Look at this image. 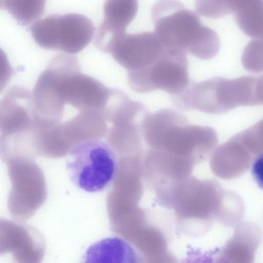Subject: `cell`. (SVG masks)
<instances>
[{
	"label": "cell",
	"instance_id": "cell-20",
	"mask_svg": "<svg viewBox=\"0 0 263 263\" xmlns=\"http://www.w3.org/2000/svg\"><path fill=\"white\" fill-rule=\"evenodd\" d=\"M255 96L256 105H263V75L256 79Z\"/></svg>",
	"mask_w": 263,
	"mask_h": 263
},
{
	"label": "cell",
	"instance_id": "cell-17",
	"mask_svg": "<svg viewBox=\"0 0 263 263\" xmlns=\"http://www.w3.org/2000/svg\"><path fill=\"white\" fill-rule=\"evenodd\" d=\"M195 8L198 15L217 18L232 13L233 1L205 0L195 3Z\"/></svg>",
	"mask_w": 263,
	"mask_h": 263
},
{
	"label": "cell",
	"instance_id": "cell-16",
	"mask_svg": "<svg viewBox=\"0 0 263 263\" xmlns=\"http://www.w3.org/2000/svg\"><path fill=\"white\" fill-rule=\"evenodd\" d=\"M236 135L248 149L253 159L263 154V118Z\"/></svg>",
	"mask_w": 263,
	"mask_h": 263
},
{
	"label": "cell",
	"instance_id": "cell-14",
	"mask_svg": "<svg viewBox=\"0 0 263 263\" xmlns=\"http://www.w3.org/2000/svg\"><path fill=\"white\" fill-rule=\"evenodd\" d=\"M44 3V1L4 0L1 1V6L16 20L28 25L42 15Z\"/></svg>",
	"mask_w": 263,
	"mask_h": 263
},
{
	"label": "cell",
	"instance_id": "cell-7",
	"mask_svg": "<svg viewBox=\"0 0 263 263\" xmlns=\"http://www.w3.org/2000/svg\"><path fill=\"white\" fill-rule=\"evenodd\" d=\"M189 62L186 53L166 46L160 57L147 68L127 74V82L134 91L145 93L157 89L176 96L187 88Z\"/></svg>",
	"mask_w": 263,
	"mask_h": 263
},
{
	"label": "cell",
	"instance_id": "cell-9",
	"mask_svg": "<svg viewBox=\"0 0 263 263\" xmlns=\"http://www.w3.org/2000/svg\"><path fill=\"white\" fill-rule=\"evenodd\" d=\"M166 46L155 32L125 33L109 47L107 53L126 69L128 73L142 71L162 54Z\"/></svg>",
	"mask_w": 263,
	"mask_h": 263
},
{
	"label": "cell",
	"instance_id": "cell-15",
	"mask_svg": "<svg viewBox=\"0 0 263 263\" xmlns=\"http://www.w3.org/2000/svg\"><path fill=\"white\" fill-rule=\"evenodd\" d=\"M243 67L252 72L263 71V36L254 38L245 47L241 57Z\"/></svg>",
	"mask_w": 263,
	"mask_h": 263
},
{
	"label": "cell",
	"instance_id": "cell-1",
	"mask_svg": "<svg viewBox=\"0 0 263 263\" xmlns=\"http://www.w3.org/2000/svg\"><path fill=\"white\" fill-rule=\"evenodd\" d=\"M147 156L174 174L189 176L211 156L218 143L215 130L191 124L180 112L162 108L149 113L143 128Z\"/></svg>",
	"mask_w": 263,
	"mask_h": 263
},
{
	"label": "cell",
	"instance_id": "cell-6",
	"mask_svg": "<svg viewBox=\"0 0 263 263\" xmlns=\"http://www.w3.org/2000/svg\"><path fill=\"white\" fill-rule=\"evenodd\" d=\"M34 42L41 47L73 55L86 47L95 35V27L79 13L51 14L35 21L30 27Z\"/></svg>",
	"mask_w": 263,
	"mask_h": 263
},
{
	"label": "cell",
	"instance_id": "cell-8",
	"mask_svg": "<svg viewBox=\"0 0 263 263\" xmlns=\"http://www.w3.org/2000/svg\"><path fill=\"white\" fill-rule=\"evenodd\" d=\"M224 192L217 181L199 179L191 175L174 185L166 208L173 209L181 218L220 216Z\"/></svg>",
	"mask_w": 263,
	"mask_h": 263
},
{
	"label": "cell",
	"instance_id": "cell-18",
	"mask_svg": "<svg viewBox=\"0 0 263 263\" xmlns=\"http://www.w3.org/2000/svg\"><path fill=\"white\" fill-rule=\"evenodd\" d=\"M211 252L190 247L182 263H214Z\"/></svg>",
	"mask_w": 263,
	"mask_h": 263
},
{
	"label": "cell",
	"instance_id": "cell-3",
	"mask_svg": "<svg viewBox=\"0 0 263 263\" xmlns=\"http://www.w3.org/2000/svg\"><path fill=\"white\" fill-rule=\"evenodd\" d=\"M151 17L155 32L167 47L202 60L215 57L220 49L217 33L203 25L197 12L176 1H161L153 5Z\"/></svg>",
	"mask_w": 263,
	"mask_h": 263
},
{
	"label": "cell",
	"instance_id": "cell-10",
	"mask_svg": "<svg viewBox=\"0 0 263 263\" xmlns=\"http://www.w3.org/2000/svg\"><path fill=\"white\" fill-rule=\"evenodd\" d=\"M138 9L136 1H106L103 8L104 18L95 35L96 46L106 53L109 46L126 33V29L136 16Z\"/></svg>",
	"mask_w": 263,
	"mask_h": 263
},
{
	"label": "cell",
	"instance_id": "cell-11",
	"mask_svg": "<svg viewBox=\"0 0 263 263\" xmlns=\"http://www.w3.org/2000/svg\"><path fill=\"white\" fill-rule=\"evenodd\" d=\"M253 158L236 135L212 152L210 165L217 177L226 180L236 178L251 166Z\"/></svg>",
	"mask_w": 263,
	"mask_h": 263
},
{
	"label": "cell",
	"instance_id": "cell-13",
	"mask_svg": "<svg viewBox=\"0 0 263 263\" xmlns=\"http://www.w3.org/2000/svg\"><path fill=\"white\" fill-rule=\"evenodd\" d=\"M235 20L241 30L249 36H263V1H233Z\"/></svg>",
	"mask_w": 263,
	"mask_h": 263
},
{
	"label": "cell",
	"instance_id": "cell-5",
	"mask_svg": "<svg viewBox=\"0 0 263 263\" xmlns=\"http://www.w3.org/2000/svg\"><path fill=\"white\" fill-rule=\"evenodd\" d=\"M71 182L88 193L104 191L114 184L119 160L112 146L100 140L79 143L68 153L66 165Z\"/></svg>",
	"mask_w": 263,
	"mask_h": 263
},
{
	"label": "cell",
	"instance_id": "cell-12",
	"mask_svg": "<svg viewBox=\"0 0 263 263\" xmlns=\"http://www.w3.org/2000/svg\"><path fill=\"white\" fill-rule=\"evenodd\" d=\"M81 263H143L135 248L118 236L102 239L86 250Z\"/></svg>",
	"mask_w": 263,
	"mask_h": 263
},
{
	"label": "cell",
	"instance_id": "cell-4",
	"mask_svg": "<svg viewBox=\"0 0 263 263\" xmlns=\"http://www.w3.org/2000/svg\"><path fill=\"white\" fill-rule=\"evenodd\" d=\"M256 79L252 76L233 79L216 77L198 82L191 80L186 90L171 97V101L181 110H196L214 115L239 106L256 105Z\"/></svg>",
	"mask_w": 263,
	"mask_h": 263
},
{
	"label": "cell",
	"instance_id": "cell-19",
	"mask_svg": "<svg viewBox=\"0 0 263 263\" xmlns=\"http://www.w3.org/2000/svg\"><path fill=\"white\" fill-rule=\"evenodd\" d=\"M251 173L258 186L263 189V154L256 156L251 165Z\"/></svg>",
	"mask_w": 263,
	"mask_h": 263
},
{
	"label": "cell",
	"instance_id": "cell-2",
	"mask_svg": "<svg viewBox=\"0 0 263 263\" xmlns=\"http://www.w3.org/2000/svg\"><path fill=\"white\" fill-rule=\"evenodd\" d=\"M114 90L83 73L76 57L60 53L41 72L32 93L36 109L54 115L61 114L66 107L83 111L103 110Z\"/></svg>",
	"mask_w": 263,
	"mask_h": 263
}]
</instances>
